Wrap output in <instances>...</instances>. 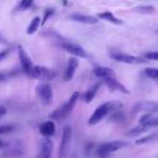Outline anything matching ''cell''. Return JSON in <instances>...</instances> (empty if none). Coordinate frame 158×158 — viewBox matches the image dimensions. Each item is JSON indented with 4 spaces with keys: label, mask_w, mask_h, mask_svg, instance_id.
I'll return each mask as SVG.
<instances>
[{
    "label": "cell",
    "mask_w": 158,
    "mask_h": 158,
    "mask_svg": "<svg viewBox=\"0 0 158 158\" xmlns=\"http://www.w3.org/2000/svg\"><path fill=\"white\" fill-rule=\"evenodd\" d=\"M121 106H122V105H121V102H118V101H109V102H104V104L99 105V106L94 110V112L91 114V116L89 117L88 125H96V123L100 122L105 116H107L110 112H112V111L120 109Z\"/></svg>",
    "instance_id": "6da1fadb"
},
{
    "label": "cell",
    "mask_w": 158,
    "mask_h": 158,
    "mask_svg": "<svg viewBox=\"0 0 158 158\" xmlns=\"http://www.w3.org/2000/svg\"><path fill=\"white\" fill-rule=\"evenodd\" d=\"M78 99H79V93H78V91L73 93V95H72L60 107L56 109V110L49 115V118L57 120V121H62V120L67 118V117L72 114V111H73V109H74V106H75Z\"/></svg>",
    "instance_id": "7a4b0ae2"
},
{
    "label": "cell",
    "mask_w": 158,
    "mask_h": 158,
    "mask_svg": "<svg viewBox=\"0 0 158 158\" xmlns=\"http://www.w3.org/2000/svg\"><path fill=\"white\" fill-rule=\"evenodd\" d=\"M70 143H72V127L69 125L64 126L62 131V138L58 151V158H67L69 156L70 151Z\"/></svg>",
    "instance_id": "3957f363"
},
{
    "label": "cell",
    "mask_w": 158,
    "mask_h": 158,
    "mask_svg": "<svg viewBox=\"0 0 158 158\" xmlns=\"http://www.w3.org/2000/svg\"><path fill=\"white\" fill-rule=\"evenodd\" d=\"M36 91H37V95L40 98V101L44 106L51 105L52 99H53V90H52V86L48 83H46V81L40 83L36 86Z\"/></svg>",
    "instance_id": "277c9868"
},
{
    "label": "cell",
    "mask_w": 158,
    "mask_h": 158,
    "mask_svg": "<svg viewBox=\"0 0 158 158\" xmlns=\"http://www.w3.org/2000/svg\"><path fill=\"white\" fill-rule=\"evenodd\" d=\"M127 143L123 141H110V142H105L102 143L99 148H98V156L101 158H105L106 156L111 154L112 152H116L121 148H123Z\"/></svg>",
    "instance_id": "5b68a950"
},
{
    "label": "cell",
    "mask_w": 158,
    "mask_h": 158,
    "mask_svg": "<svg viewBox=\"0 0 158 158\" xmlns=\"http://www.w3.org/2000/svg\"><path fill=\"white\" fill-rule=\"evenodd\" d=\"M109 54L114 60L121 62V63H126V64H141V63H146L147 62V59H142L139 57L126 54V53H122V52H118V51H111Z\"/></svg>",
    "instance_id": "8992f818"
},
{
    "label": "cell",
    "mask_w": 158,
    "mask_h": 158,
    "mask_svg": "<svg viewBox=\"0 0 158 158\" xmlns=\"http://www.w3.org/2000/svg\"><path fill=\"white\" fill-rule=\"evenodd\" d=\"M56 75L57 73L52 68H47L43 65H35L30 74V77L36 79H42V80H52Z\"/></svg>",
    "instance_id": "52a82bcc"
},
{
    "label": "cell",
    "mask_w": 158,
    "mask_h": 158,
    "mask_svg": "<svg viewBox=\"0 0 158 158\" xmlns=\"http://www.w3.org/2000/svg\"><path fill=\"white\" fill-rule=\"evenodd\" d=\"M60 47L65 52L73 54L74 57H80V58H86L88 57L85 49L81 46H79V44H77V43H74L72 41H62L60 42Z\"/></svg>",
    "instance_id": "ba28073f"
},
{
    "label": "cell",
    "mask_w": 158,
    "mask_h": 158,
    "mask_svg": "<svg viewBox=\"0 0 158 158\" xmlns=\"http://www.w3.org/2000/svg\"><path fill=\"white\" fill-rule=\"evenodd\" d=\"M17 52H19V58H20V63H21L22 70H23L27 75H30L31 72H32V69H33V67H35V65L32 64L31 59H30V56L26 53V51H25V48H23L22 46H19V47H17Z\"/></svg>",
    "instance_id": "9c48e42d"
},
{
    "label": "cell",
    "mask_w": 158,
    "mask_h": 158,
    "mask_svg": "<svg viewBox=\"0 0 158 158\" xmlns=\"http://www.w3.org/2000/svg\"><path fill=\"white\" fill-rule=\"evenodd\" d=\"M78 64H79V60L75 58V57H70L67 62V67H65V70H64V80L65 81H69L73 77H74V73L78 68Z\"/></svg>",
    "instance_id": "30bf717a"
},
{
    "label": "cell",
    "mask_w": 158,
    "mask_h": 158,
    "mask_svg": "<svg viewBox=\"0 0 158 158\" xmlns=\"http://www.w3.org/2000/svg\"><path fill=\"white\" fill-rule=\"evenodd\" d=\"M138 111H143V112H147L148 115L151 114H154V112H158V102L156 101H144V102H139L135 106V112H138Z\"/></svg>",
    "instance_id": "8fae6325"
},
{
    "label": "cell",
    "mask_w": 158,
    "mask_h": 158,
    "mask_svg": "<svg viewBox=\"0 0 158 158\" xmlns=\"http://www.w3.org/2000/svg\"><path fill=\"white\" fill-rule=\"evenodd\" d=\"M69 19L77 22H81V23H86V25H95L98 23V17L95 16H90V15H83V14H72L69 15Z\"/></svg>",
    "instance_id": "7c38bea8"
},
{
    "label": "cell",
    "mask_w": 158,
    "mask_h": 158,
    "mask_svg": "<svg viewBox=\"0 0 158 158\" xmlns=\"http://www.w3.org/2000/svg\"><path fill=\"white\" fill-rule=\"evenodd\" d=\"M40 132H41V135L44 136L46 138H49V137L53 136L54 132H56V125H54V122H53L52 120H47V121L42 122V123L40 125Z\"/></svg>",
    "instance_id": "4fadbf2b"
},
{
    "label": "cell",
    "mask_w": 158,
    "mask_h": 158,
    "mask_svg": "<svg viewBox=\"0 0 158 158\" xmlns=\"http://www.w3.org/2000/svg\"><path fill=\"white\" fill-rule=\"evenodd\" d=\"M94 74H95V77L101 78V79L115 78V72H114V69H111V68H109V67H102V65L95 67V68H94Z\"/></svg>",
    "instance_id": "5bb4252c"
},
{
    "label": "cell",
    "mask_w": 158,
    "mask_h": 158,
    "mask_svg": "<svg viewBox=\"0 0 158 158\" xmlns=\"http://www.w3.org/2000/svg\"><path fill=\"white\" fill-rule=\"evenodd\" d=\"M104 83L106 84V86L111 90V91H121V93H126L128 94V90L126 89V86H123L120 81L116 80V78H109V79H104Z\"/></svg>",
    "instance_id": "9a60e30c"
},
{
    "label": "cell",
    "mask_w": 158,
    "mask_h": 158,
    "mask_svg": "<svg viewBox=\"0 0 158 158\" xmlns=\"http://www.w3.org/2000/svg\"><path fill=\"white\" fill-rule=\"evenodd\" d=\"M53 151V142L51 138H43L41 146V157L42 158H52Z\"/></svg>",
    "instance_id": "2e32d148"
},
{
    "label": "cell",
    "mask_w": 158,
    "mask_h": 158,
    "mask_svg": "<svg viewBox=\"0 0 158 158\" xmlns=\"http://www.w3.org/2000/svg\"><path fill=\"white\" fill-rule=\"evenodd\" d=\"M139 123H141V126L146 127L147 130L151 127H158V117H152L151 115L146 114L139 118Z\"/></svg>",
    "instance_id": "e0dca14e"
},
{
    "label": "cell",
    "mask_w": 158,
    "mask_h": 158,
    "mask_svg": "<svg viewBox=\"0 0 158 158\" xmlns=\"http://www.w3.org/2000/svg\"><path fill=\"white\" fill-rule=\"evenodd\" d=\"M96 17H98V19H101V20H105V21H107V22L115 23V25H121V23H122V20H120L118 17H116V16H115L112 12H110V11L99 12Z\"/></svg>",
    "instance_id": "ac0fdd59"
},
{
    "label": "cell",
    "mask_w": 158,
    "mask_h": 158,
    "mask_svg": "<svg viewBox=\"0 0 158 158\" xmlns=\"http://www.w3.org/2000/svg\"><path fill=\"white\" fill-rule=\"evenodd\" d=\"M100 86H101V83H95V84L84 94V101H85V102H90V101L94 99V96L96 95V93H98V90H99Z\"/></svg>",
    "instance_id": "d6986e66"
},
{
    "label": "cell",
    "mask_w": 158,
    "mask_h": 158,
    "mask_svg": "<svg viewBox=\"0 0 158 158\" xmlns=\"http://www.w3.org/2000/svg\"><path fill=\"white\" fill-rule=\"evenodd\" d=\"M41 20H42V19H40V16H35V17L32 19V21L30 22V25L27 26L26 33H27V35H32V33H35V32L38 30L40 25L42 23V21H41Z\"/></svg>",
    "instance_id": "ffe728a7"
},
{
    "label": "cell",
    "mask_w": 158,
    "mask_h": 158,
    "mask_svg": "<svg viewBox=\"0 0 158 158\" xmlns=\"http://www.w3.org/2000/svg\"><path fill=\"white\" fill-rule=\"evenodd\" d=\"M133 12H138V14H153L156 11L154 6L151 5H142V6H136L132 9Z\"/></svg>",
    "instance_id": "44dd1931"
},
{
    "label": "cell",
    "mask_w": 158,
    "mask_h": 158,
    "mask_svg": "<svg viewBox=\"0 0 158 158\" xmlns=\"http://www.w3.org/2000/svg\"><path fill=\"white\" fill-rule=\"evenodd\" d=\"M32 5H33V1L32 0H22V1H20L17 4L16 10L17 11H23V10H27L28 7H31Z\"/></svg>",
    "instance_id": "7402d4cb"
},
{
    "label": "cell",
    "mask_w": 158,
    "mask_h": 158,
    "mask_svg": "<svg viewBox=\"0 0 158 158\" xmlns=\"http://www.w3.org/2000/svg\"><path fill=\"white\" fill-rule=\"evenodd\" d=\"M144 74L151 79H158V68H147L144 69Z\"/></svg>",
    "instance_id": "603a6c76"
},
{
    "label": "cell",
    "mask_w": 158,
    "mask_h": 158,
    "mask_svg": "<svg viewBox=\"0 0 158 158\" xmlns=\"http://www.w3.org/2000/svg\"><path fill=\"white\" fill-rule=\"evenodd\" d=\"M144 131H147V128L143 127V126H139V127H135V128L130 130L126 135H127V136H137V135H139V133H142V132H144Z\"/></svg>",
    "instance_id": "cb8c5ba5"
},
{
    "label": "cell",
    "mask_w": 158,
    "mask_h": 158,
    "mask_svg": "<svg viewBox=\"0 0 158 158\" xmlns=\"http://www.w3.org/2000/svg\"><path fill=\"white\" fill-rule=\"evenodd\" d=\"M156 136H157L156 133H152V135L146 136V137H143V138H138V139H136V144H144V143H147V142L152 141Z\"/></svg>",
    "instance_id": "d4e9b609"
},
{
    "label": "cell",
    "mask_w": 158,
    "mask_h": 158,
    "mask_svg": "<svg viewBox=\"0 0 158 158\" xmlns=\"http://www.w3.org/2000/svg\"><path fill=\"white\" fill-rule=\"evenodd\" d=\"M54 14V9L53 7H49V9H46L44 10V15H43V19H42V25H44L47 22V20Z\"/></svg>",
    "instance_id": "484cf974"
},
{
    "label": "cell",
    "mask_w": 158,
    "mask_h": 158,
    "mask_svg": "<svg viewBox=\"0 0 158 158\" xmlns=\"http://www.w3.org/2000/svg\"><path fill=\"white\" fill-rule=\"evenodd\" d=\"M14 130L12 126H9V125H1L0 126V135H6L9 132H11Z\"/></svg>",
    "instance_id": "4316f807"
},
{
    "label": "cell",
    "mask_w": 158,
    "mask_h": 158,
    "mask_svg": "<svg viewBox=\"0 0 158 158\" xmlns=\"http://www.w3.org/2000/svg\"><path fill=\"white\" fill-rule=\"evenodd\" d=\"M144 57H146L147 60H149V59H152V60H158V52H147V53L144 54Z\"/></svg>",
    "instance_id": "83f0119b"
},
{
    "label": "cell",
    "mask_w": 158,
    "mask_h": 158,
    "mask_svg": "<svg viewBox=\"0 0 158 158\" xmlns=\"http://www.w3.org/2000/svg\"><path fill=\"white\" fill-rule=\"evenodd\" d=\"M10 52H11V49H10V48L1 49V51H0V62H1V60H4V59L9 56V53H10Z\"/></svg>",
    "instance_id": "f1b7e54d"
},
{
    "label": "cell",
    "mask_w": 158,
    "mask_h": 158,
    "mask_svg": "<svg viewBox=\"0 0 158 158\" xmlns=\"http://www.w3.org/2000/svg\"><path fill=\"white\" fill-rule=\"evenodd\" d=\"M7 79H9V74H6V73H2V72H0V83L5 81V80H7Z\"/></svg>",
    "instance_id": "f546056e"
},
{
    "label": "cell",
    "mask_w": 158,
    "mask_h": 158,
    "mask_svg": "<svg viewBox=\"0 0 158 158\" xmlns=\"http://www.w3.org/2000/svg\"><path fill=\"white\" fill-rule=\"evenodd\" d=\"M6 114V109L4 106H0V117H2Z\"/></svg>",
    "instance_id": "4dcf8cb0"
},
{
    "label": "cell",
    "mask_w": 158,
    "mask_h": 158,
    "mask_svg": "<svg viewBox=\"0 0 158 158\" xmlns=\"http://www.w3.org/2000/svg\"><path fill=\"white\" fill-rule=\"evenodd\" d=\"M1 146H4V141L0 138V147H1Z\"/></svg>",
    "instance_id": "1f68e13d"
}]
</instances>
